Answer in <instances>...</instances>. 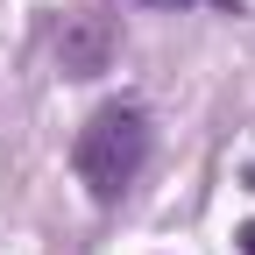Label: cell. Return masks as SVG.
<instances>
[{
  "label": "cell",
  "instance_id": "277c9868",
  "mask_svg": "<svg viewBox=\"0 0 255 255\" xmlns=\"http://www.w3.org/2000/svg\"><path fill=\"white\" fill-rule=\"evenodd\" d=\"M234 241H241V255H255V220H248V227H241Z\"/></svg>",
  "mask_w": 255,
  "mask_h": 255
},
{
  "label": "cell",
  "instance_id": "7a4b0ae2",
  "mask_svg": "<svg viewBox=\"0 0 255 255\" xmlns=\"http://www.w3.org/2000/svg\"><path fill=\"white\" fill-rule=\"evenodd\" d=\"M57 50H64V71H71V78H92V71L107 64V28H100V21H78Z\"/></svg>",
  "mask_w": 255,
  "mask_h": 255
},
{
  "label": "cell",
  "instance_id": "3957f363",
  "mask_svg": "<svg viewBox=\"0 0 255 255\" xmlns=\"http://www.w3.org/2000/svg\"><path fill=\"white\" fill-rule=\"evenodd\" d=\"M149 7H184V0H149ZM206 7H227V14H241V0H206Z\"/></svg>",
  "mask_w": 255,
  "mask_h": 255
},
{
  "label": "cell",
  "instance_id": "6da1fadb",
  "mask_svg": "<svg viewBox=\"0 0 255 255\" xmlns=\"http://www.w3.org/2000/svg\"><path fill=\"white\" fill-rule=\"evenodd\" d=\"M142 163H149V114L135 100H107L78 128V142H71V170L92 191V206H114L142 177Z\"/></svg>",
  "mask_w": 255,
  "mask_h": 255
}]
</instances>
